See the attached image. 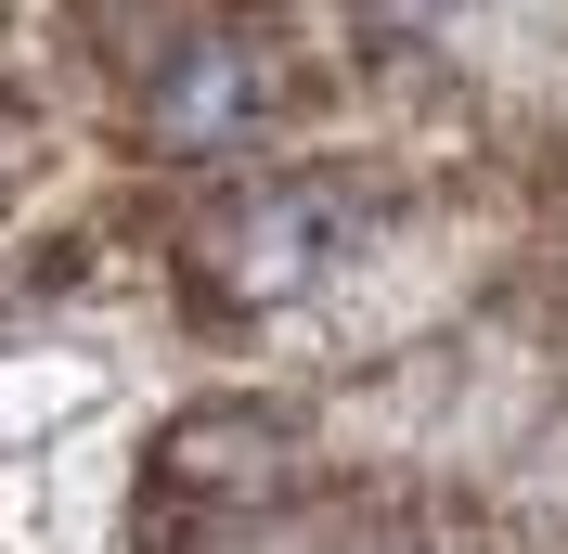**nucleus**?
<instances>
[{"mask_svg":"<svg viewBox=\"0 0 568 554\" xmlns=\"http://www.w3.org/2000/svg\"><path fill=\"white\" fill-rule=\"evenodd\" d=\"M453 13H465V0H349V27L375 39V52H414V39L453 27Z\"/></svg>","mask_w":568,"mask_h":554,"instance_id":"4","label":"nucleus"},{"mask_svg":"<svg viewBox=\"0 0 568 554\" xmlns=\"http://www.w3.org/2000/svg\"><path fill=\"white\" fill-rule=\"evenodd\" d=\"M284 478H297V425H284V413H258V400L181 413L169 439H155V464H142V554L220 542L233 516L284 503Z\"/></svg>","mask_w":568,"mask_h":554,"instance_id":"2","label":"nucleus"},{"mask_svg":"<svg viewBox=\"0 0 568 554\" xmlns=\"http://www.w3.org/2000/svg\"><path fill=\"white\" fill-rule=\"evenodd\" d=\"M362 233V181H323V168H297V181H246L233 207L194 233V310H284V297H311L323 271H336V245Z\"/></svg>","mask_w":568,"mask_h":554,"instance_id":"1","label":"nucleus"},{"mask_svg":"<svg viewBox=\"0 0 568 554\" xmlns=\"http://www.w3.org/2000/svg\"><path fill=\"white\" fill-rule=\"evenodd\" d=\"M284 91H297V65H284V39L246 27V13H207V27H181L155 65H142L130 116L155 155H233V142H258L284 116Z\"/></svg>","mask_w":568,"mask_h":554,"instance_id":"3","label":"nucleus"}]
</instances>
